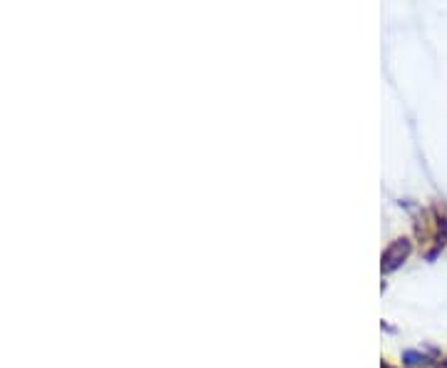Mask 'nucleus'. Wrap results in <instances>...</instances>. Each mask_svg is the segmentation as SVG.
<instances>
[{"mask_svg": "<svg viewBox=\"0 0 447 368\" xmlns=\"http://www.w3.org/2000/svg\"><path fill=\"white\" fill-rule=\"evenodd\" d=\"M437 368H447V358H445V361H442V363H440V366H437Z\"/></svg>", "mask_w": 447, "mask_h": 368, "instance_id": "3", "label": "nucleus"}, {"mask_svg": "<svg viewBox=\"0 0 447 368\" xmlns=\"http://www.w3.org/2000/svg\"><path fill=\"white\" fill-rule=\"evenodd\" d=\"M410 251H413V244H410V239H405V236L395 239L393 244H390L388 249L383 251V272L385 274L395 272V269H398L400 264H403L405 259L410 256Z\"/></svg>", "mask_w": 447, "mask_h": 368, "instance_id": "1", "label": "nucleus"}, {"mask_svg": "<svg viewBox=\"0 0 447 368\" xmlns=\"http://www.w3.org/2000/svg\"><path fill=\"white\" fill-rule=\"evenodd\" d=\"M405 361H408V363H425L427 358L420 356L417 351H405Z\"/></svg>", "mask_w": 447, "mask_h": 368, "instance_id": "2", "label": "nucleus"}]
</instances>
